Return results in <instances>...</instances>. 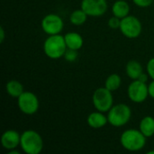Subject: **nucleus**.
<instances>
[{
  "label": "nucleus",
  "instance_id": "f3484780",
  "mask_svg": "<svg viewBox=\"0 0 154 154\" xmlns=\"http://www.w3.org/2000/svg\"><path fill=\"white\" fill-rule=\"evenodd\" d=\"M5 90L7 94L14 98H18L24 92L23 86L22 85V83H20L18 80H15V79L9 80L6 83Z\"/></svg>",
  "mask_w": 154,
  "mask_h": 154
},
{
  "label": "nucleus",
  "instance_id": "a878e982",
  "mask_svg": "<svg viewBox=\"0 0 154 154\" xmlns=\"http://www.w3.org/2000/svg\"><path fill=\"white\" fill-rule=\"evenodd\" d=\"M5 40V30L4 27L1 26L0 27V42H3Z\"/></svg>",
  "mask_w": 154,
  "mask_h": 154
},
{
  "label": "nucleus",
  "instance_id": "9b49d317",
  "mask_svg": "<svg viewBox=\"0 0 154 154\" xmlns=\"http://www.w3.org/2000/svg\"><path fill=\"white\" fill-rule=\"evenodd\" d=\"M1 144L2 146L7 150L15 149L18 145H20L21 134L15 130H6L1 135Z\"/></svg>",
  "mask_w": 154,
  "mask_h": 154
},
{
  "label": "nucleus",
  "instance_id": "393cba45",
  "mask_svg": "<svg viewBox=\"0 0 154 154\" xmlns=\"http://www.w3.org/2000/svg\"><path fill=\"white\" fill-rule=\"evenodd\" d=\"M148 76H149L148 73H144V72H143V73L139 77L138 80H140V81H142V82H143V83H146V82L148 81V79H149Z\"/></svg>",
  "mask_w": 154,
  "mask_h": 154
},
{
  "label": "nucleus",
  "instance_id": "f257e3e1",
  "mask_svg": "<svg viewBox=\"0 0 154 154\" xmlns=\"http://www.w3.org/2000/svg\"><path fill=\"white\" fill-rule=\"evenodd\" d=\"M20 146L26 154H39L43 149V140L34 130H26L21 134Z\"/></svg>",
  "mask_w": 154,
  "mask_h": 154
},
{
  "label": "nucleus",
  "instance_id": "423d86ee",
  "mask_svg": "<svg viewBox=\"0 0 154 154\" xmlns=\"http://www.w3.org/2000/svg\"><path fill=\"white\" fill-rule=\"evenodd\" d=\"M120 31L128 39H135L140 36L143 31L141 21L134 15H127L121 19Z\"/></svg>",
  "mask_w": 154,
  "mask_h": 154
},
{
  "label": "nucleus",
  "instance_id": "6e6552de",
  "mask_svg": "<svg viewBox=\"0 0 154 154\" xmlns=\"http://www.w3.org/2000/svg\"><path fill=\"white\" fill-rule=\"evenodd\" d=\"M42 29L48 35L60 34L64 27L62 18L56 14H49L45 15L41 23Z\"/></svg>",
  "mask_w": 154,
  "mask_h": 154
},
{
  "label": "nucleus",
  "instance_id": "0eeeda50",
  "mask_svg": "<svg viewBox=\"0 0 154 154\" xmlns=\"http://www.w3.org/2000/svg\"><path fill=\"white\" fill-rule=\"evenodd\" d=\"M17 105L20 111L27 116H32L37 113L40 106L37 96L29 91H24L17 98Z\"/></svg>",
  "mask_w": 154,
  "mask_h": 154
},
{
  "label": "nucleus",
  "instance_id": "bb28decb",
  "mask_svg": "<svg viewBox=\"0 0 154 154\" xmlns=\"http://www.w3.org/2000/svg\"><path fill=\"white\" fill-rule=\"evenodd\" d=\"M20 152L18 151H16L15 149H13V150H10L8 151V154H19Z\"/></svg>",
  "mask_w": 154,
  "mask_h": 154
},
{
  "label": "nucleus",
  "instance_id": "20e7f679",
  "mask_svg": "<svg viewBox=\"0 0 154 154\" xmlns=\"http://www.w3.org/2000/svg\"><path fill=\"white\" fill-rule=\"evenodd\" d=\"M132 117V110L125 104H117L113 106L108 111V123L114 127H122L125 125Z\"/></svg>",
  "mask_w": 154,
  "mask_h": 154
},
{
  "label": "nucleus",
  "instance_id": "1a4fd4ad",
  "mask_svg": "<svg viewBox=\"0 0 154 154\" xmlns=\"http://www.w3.org/2000/svg\"><path fill=\"white\" fill-rule=\"evenodd\" d=\"M127 95L131 101L137 104L143 103L147 99L149 96L148 86L146 85V83L135 79L133 82H131L128 86Z\"/></svg>",
  "mask_w": 154,
  "mask_h": 154
},
{
  "label": "nucleus",
  "instance_id": "f03ea898",
  "mask_svg": "<svg viewBox=\"0 0 154 154\" xmlns=\"http://www.w3.org/2000/svg\"><path fill=\"white\" fill-rule=\"evenodd\" d=\"M121 145L129 152H139L146 144V137L140 130H125L120 137Z\"/></svg>",
  "mask_w": 154,
  "mask_h": 154
},
{
  "label": "nucleus",
  "instance_id": "9d476101",
  "mask_svg": "<svg viewBox=\"0 0 154 154\" xmlns=\"http://www.w3.org/2000/svg\"><path fill=\"white\" fill-rule=\"evenodd\" d=\"M108 5L106 0H82L81 9L88 15L98 17L106 14Z\"/></svg>",
  "mask_w": 154,
  "mask_h": 154
},
{
  "label": "nucleus",
  "instance_id": "2eb2a0df",
  "mask_svg": "<svg viewBox=\"0 0 154 154\" xmlns=\"http://www.w3.org/2000/svg\"><path fill=\"white\" fill-rule=\"evenodd\" d=\"M112 13L113 15L123 19L129 15L130 5L125 0H117L112 5Z\"/></svg>",
  "mask_w": 154,
  "mask_h": 154
},
{
  "label": "nucleus",
  "instance_id": "ddd939ff",
  "mask_svg": "<svg viewBox=\"0 0 154 154\" xmlns=\"http://www.w3.org/2000/svg\"><path fill=\"white\" fill-rule=\"evenodd\" d=\"M64 39H65L66 45L69 49L79 51L82 48L83 43H84V40L82 36L79 33L74 32H67L64 35Z\"/></svg>",
  "mask_w": 154,
  "mask_h": 154
},
{
  "label": "nucleus",
  "instance_id": "4468645a",
  "mask_svg": "<svg viewBox=\"0 0 154 154\" xmlns=\"http://www.w3.org/2000/svg\"><path fill=\"white\" fill-rule=\"evenodd\" d=\"M125 71L128 78H130L133 80H135L138 79L139 77L143 73V69L139 61L135 60H132L127 62L125 67Z\"/></svg>",
  "mask_w": 154,
  "mask_h": 154
},
{
  "label": "nucleus",
  "instance_id": "cd10ccee",
  "mask_svg": "<svg viewBox=\"0 0 154 154\" xmlns=\"http://www.w3.org/2000/svg\"><path fill=\"white\" fill-rule=\"evenodd\" d=\"M147 153H148V154H153L154 153V151H151V152H148Z\"/></svg>",
  "mask_w": 154,
  "mask_h": 154
},
{
  "label": "nucleus",
  "instance_id": "aec40b11",
  "mask_svg": "<svg viewBox=\"0 0 154 154\" xmlns=\"http://www.w3.org/2000/svg\"><path fill=\"white\" fill-rule=\"evenodd\" d=\"M64 59L68 61V62H74L78 57H79V52L77 50H73V49H67L65 53H64Z\"/></svg>",
  "mask_w": 154,
  "mask_h": 154
},
{
  "label": "nucleus",
  "instance_id": "7ed1b4c3",
  "mask_svg": "<svg viewBox=\"0 0 154 154\" xmlns=\"http://www.w3.org/2000/svg\"><path fill=\"white\" fill-rule=\"evenodd\" d=\"M68 49L64 36L60 34L49 35L44 41L43 51L45 55L52 60H57L64 56L66 50Z\"/></svg>",
  "mask_w": 154,
  "mask_h": 154
},
{
  "label": "nucleus",
  "instance_id": "a211bd4d",
  "mask_svg": "<svg viewBox=\"0 0 154 154\" xmlns=\"http://www.w3.org/2000/svg\"><path fill=\"white\" fill-rule=\"evenodd\" d=\"M88 14L80 8L74 10L69 15V21L72 24L76 26H79L84 24L88 20Z\"/></svg>",
  "mask_w": 154,
  "mask_h": 154
},
{
  "label": "nucleus",
  "instance_id": "5701e85b",
  "mask_svg": "<svg viewBox=\"0 0 154 154\" xmlns=\"http://www.w3.org/2000/svg\"><path fill=\"white\" fill-rule=\"evenodd\" d=\"M133 2L137 6L145 8V7H149L150 5H152L153 0H133Z\"/></svg>",
  "mask_w": 154,
  "mask_h": 154
},
{
  "label": "nucleus",
  "instance_id": "4be33fe9",
  "mask_svg": "<svg viewBox=\"0 0 154 154\" xmlns=\"http://www.w3.org/2000/svg\"><path fill=\"white\" fill-rule=\"evenodd\" d=\"M146 69H147V73L149 75V77L154 79V58H152L148 63H147V66H146Z\"/></svg>",
  "mask_w": 154,
  "mask_h": 154
},
{
  "label": "nucleus",
  "instance_id": "f8f14e48",
  "mask_svg": "<svg viewBox=\"0 0 154 154\" xmlns=\"http://www.w3.org/2000/svg\"><path fill=\"white\" fill-rule=\"evenodd\" d=\"M87 122L91 128L100 129L106 125V124L108 123V119L107 116L104 115V113L97 110V112H92L91 114L88 115L87 118Z\"/></svg>",
  "mask_w": 154,
  "mask_h": 154
},
{
  "label": "nucleus",
  "instance_id": "dca6fc26",
  "mask_svg": "<svg viewBox=\"0 0 154 154\" xmlns=\"http://www.w3.org/2000/svg\"><path fill=\"white\" fill-rule=\"evenodd\" d=\"M139 130L143 134L146 138L152 137L154 135V118L152 116H144L139 125Z\"/></svg>",
  "mask_w": 154,
  "mask_h": 154
},
{
  "label": "nucleus",
  "instance_id": "39448f33",
  "mask_svg": "<svg viewBox=\"0 0 154 154\" xmlns=\"http://www.w3.org/2000/svg\"><path fill=\"white\" fill-rule=\"evenodd\" d=\"M92 102L97 111H100L102 113L108 112L114 106V97L112 91L107 89L106 87L98 88L95 90L93 94Z\"/></svg>",
  "mask_w": 154,
  "mask_h": 154
},
{
  "label": "nucleus",
  "instance_id": "412c9836",
  "mask_svg": "<svg viewBox=\"0 0 154 154\" xmlns=\"http://www.w3.org/2000/svg\"><path fill=\"white\" fill-rule=\"evenodd\" d=\"M108 26L111 29H119L120 28V24H121V19L113 15L112 17L109 18L108 20Z\"/></svg>",
  "mask_w": 154,
  "mask_h": 154
},
{
  "label": "nucleus",
  "instance_id": "b1692460",
  "mask_svg": "<svg viewBox=\"0 0 154 154\" xmlns=\"http://www.w3.org/2000/svg\"><path fill=\"white\" fill-rule=\"evenodd\" d=\"M148 92H149V96L154 98V79L148 85Z\"/></svg>",
  "mask_w": 154,
  "mask_h": 154
},
{
  "label": "nucleus",
  "instance_id": "6ab92c4d",
  "mask_svg": "<svg viewBox=\"0 0 154 154\" xmlns=\"http://www.w3.org/2000/svg\"><path fill=\"white\" fill-rule=\"evenodd\" d=\"M121 83H122V79L120 75L114 73V74L109 75L106 78V82H105V87L110 91L114 92V91H116L120 88Z\"/></svg>",
  "mask_w": 154,
  "mask_h": 154
}]
</instances>
